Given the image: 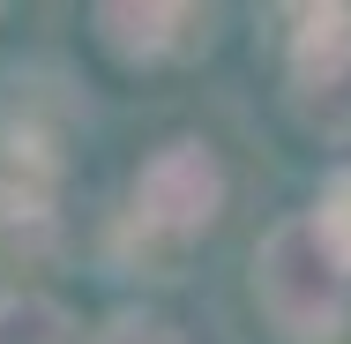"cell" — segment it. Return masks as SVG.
Segmentation results:
<instances>
[{
  "label": "cell",
  "instance_id": "obj_1",
  "mask_svg": "<svg viewBox=\"0 0 351 344\" xmlns=\"http://www.w3.org/2000/svg\"><path fill=\"white\" fill-rule=\"evenodd\" d=\"M254 307L284 344H337L351 330V270L322 247L314 217H284L254 255Z\"/></svg>",
  "mask_w": 351,
  "mask_h": 344
},
{
  "label": "cell",
  "instance_id": "obj_2",
  "mask_svg": "<svg viewBox=\"0 0 351 344\" xmlns=\"http://www.w3.org/2000/svg\"><path fill=\"white\" fill-rule=\"evenodd\" d=\"M217 209H224V165H217L210 142H195V135L165 142L135 172V225H142V240H157V247L202 240L217 225Z\"/></svg>",
  "mask_w": 351,
  "mask_h": 344
},
{
  "label": "cell",
  "instance_id": "obj_3",
  "mask_svg": "<svg viewBox=\"0 0 351 344\" xmlns=\"http://www.w3.org/2000/svg\"><path fill=\"white\" fill-rule=\"evenodd\" d=\"M291 113L329 142H351V8H299L291 15Z\"/></svg>",
  "mask_w": 351,
  "mask_h": 344
},
{
  "label": "cell",
  "instance_id": "obj_4",
  "mask_svg": "<svg viewBox=\"0 0 351 344\" xmlns=\"http://www.w3.org/2000/svg\"><path fill=\"white\" fill-rule=\"evenodd\" d=\"M187 8H165V0H105L97 8V38H105V53H120V60H165L180 38H187Z\"/></svg>",
  "mask_w": 351,
  "mask_h": 344
},
{
  "label": "cell",
  "instance_id": "obj_5",
  "mask_svg": "<svg viewBox=\"0 0 351 344\" xmlns=\"http://www.w3.org/2000/svg\"><path fill=\"white\" fill-rule=\"evenodd\" d=\"M0 344H82L75 314L45 292H8L0 299Z\"/></svg>",
  "mask_w": 351,
  "mask_h": 344
},
{
  "label": "cell",
  "instance_id": "obj_6",
  "mask_svg": "<svg viewBox=\"0 0 351 344\" xmlns=\"http://www.w3.org/2000/svg\"><path fill=\"white\" fill-rule=\"evenodd\" d=\"M314 232H322V247L351 270V165L322 187V203H314Z\"/></svg>",
  "mask_w": 351,
  "mask_h": 344
},
{
  "label": "cell",
  "instance_id": "obj_7",
  "mask_svg": "<svg viewBox=\"0 0 351 344\" xmlns=\"http://www.w3.org/2000/svg\"><path fill=\"white\" fill-rule=\"evenodd\" d=\"M97 344H187L165 314H120L112 330H97Z\"/></svg>",
  "mask_w": 351,
  "mask_h": 344
}]
</instances>
